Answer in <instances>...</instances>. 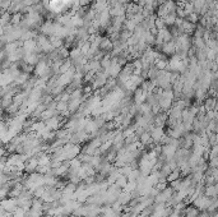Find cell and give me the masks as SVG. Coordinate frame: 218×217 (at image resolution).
<instances>
[]
</instances>
